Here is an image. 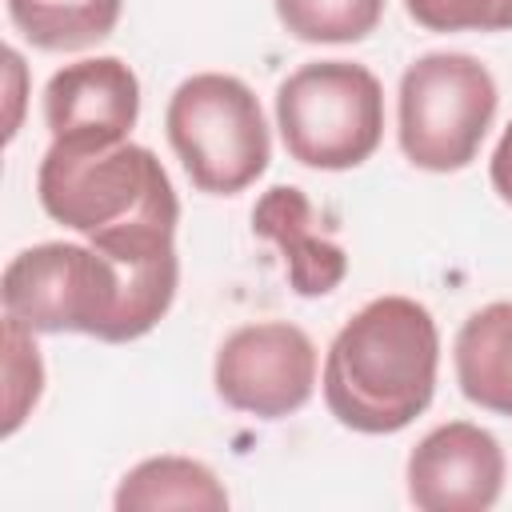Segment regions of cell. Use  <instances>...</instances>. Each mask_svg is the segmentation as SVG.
<instances>
[{
	"mask_svg": "<svg viewBox=\"0 0 512 512\" xmlns=\"http://www.w3.org/2000/svg\"><path fill=\"white\" fill-rule=\"evenodd\" d=\"M276 128L292 160L320 172L364 164L384 136V88L352 60H316L276 88Z\"/></svg>",
	"mask_w": 512,
	"mask_h": 512,
	"instance_id": "obj_5",
	"label": "cell"
},
{
	"mask_svg": "<svg viewBox=\"0 0 512 512\" xmlns=\"http://www.w3.org/2000/svg\"><path fill=\"white\" fill-rule=\"evenodd\" d=\"M140 116V80L120 56L60 68L44 88V124L60 144H120Z\"/></svg>",
	"mask_w": 512,
	"mask_h": 512,
	"instance_id": "obj_9",
	"label": "cell"
},
{
	"mask_svg": "<svg viewBox=\"0 0 512 512\" xmlns=\"http://www.w3.org/2000/svg\"><path fill=\"white\" fill-rule=\"evenodd\" d=\"M408 16L428 32H504L512 0H404Z\"/></svg>",
	"mask_w": 512,
	"mask_h": 512,
	"instance_id": "obj_16",
	"label": "cell"
},
{
	"mask_svg": "<svg viewBox=\"0 0 512 512\" xmlns=\"http://www.w3.org/2000/svg\"><path fill=\"white\" fill-rule=\"evenodd\" d=\"M4 436H12L44 388V364L32 332L4 316Z\"/></svg>",
	"mask_w": 512,
	"mask_h": 512,
	"instance_id": "obj_15",
	"label": "cell"
},
{
	"mask_svg": "<svg viewBox=\"0 0 512 512\" xmlns=\"http://www.w3.org/2000/svg\"><path fill=\"white\" fill-rule=\"evenodd\" d=\"M180 260L124 264L92 244H36L8 260L0 276L4 316L28 332H84L124 344L152 332L176 300Z\"/></svg>",
	"mask_w": 512,
	"mask_h": 512,
	"instance_id": "obj_1",
	"label": "cell"
},
{
	"mask_svg": "<svg viewBox=\"0 0 512 512\" xmlns=\"http://www.w3.org/2000/svg\"><path fill=\"white\" fill-rule=\"evenodd\" d=\"M36 196L56 224L80 232L112 260L140 264L176 252L180 200L144 144L88 148L52 140L36 172Z\"/></svg>",
	"mask_w": 512,
	"mask_h": 512,
	"instance_id": "obj_2",
	"label": "cell"
},
{
	"mask_svg": "<svg viewBox=\"0 0 512 512\" xmlns=\"http://www.w3.org/2000/svg\"><path fill=\"white\" fill-rule=\"evenodd\" d=\"M440 332L412 296L368 300L328 344L324 404L364 436L408 428L436 392Z\"/></svg>",
	"mask_w": 512,
	"mask_h": 512,
	"instance_id": "obj_3",
	"label": "cell"
},
{
	"mask_svg": "<svg viewBox=\"0 0 512 512\" xmlns=\"http://www.w3.org/2000/svg\"><path fill=\"white\" fill-rule=\"evenodd\" d=\"M252 232L280 248L296 296H328L348 276V252L320 236L308 196L292 184H276L256 200Z\"/></svg>",
	"mask_w": 512,
	"mask_h": 512,
	"instance_id": "obj_10",
	"label": "cell"
},
{
	"mask_svg": "<svg viewBox=\"0 0 512 512\" xmlns=\"http://www.w3.org/2000/svg\"><path fill=\"white\" fill-rule=\"evenodd\" d=\"M216 392L228 408L280 420L308 404L316 388V348L288 320L244 324L216 348Z\"/></svg>",
	"mask_w": 512,
	"mask_h": 512,
	"instance_id": "obj_7",
	"label": "cell"
},
{
	"mask_svg": "<svg viewBox=\"0 0 512 512\" xmlns=\"http://www.w3.org/2000/svg\"><path fill=\"white\" fill-rule=\"evenodd\" d=\"M496 80L468 52H428L400 76L396 132L404 156L424 172L468 168L496 116Z\"/></svg>",
	"mask_w": 512,
	"mask_h": 512,
	"instance_id": "obj_6",
	"label": "cell"
},
{
	"mask_svg": "<svg viewBox=\"0 0 512 512\" xmlns=\"http://www.w3.org/2000/svg\"><path fill=\"white\" fill-rule=\"evenodd\" d=\"M164 128L192 188L208 196L244 192L272 160V136L260 100L228 72L188 76L168 100Z\"/></svg>",
	"mask_w": 512,
	"mask_h": 512,
	"instance_id": "obj_4",
	"label": "cell"
},
{
	"mask_svg": "<svg viewBox=\"0 0 512 512\" xmlns=\"http://www.w3.org/2000/svg\"><path fill=\"white\" fill-rule=\"evenodd\" d=\"M112 504L120 512H156V508H192V512H224L228 492L216 472L188 456H152L124 472Z\"/></svg>",
	"mask_w": 512,
	"mask_h": 512,
	"instance_id": "obj_12",
	"label": "cell"
},
{
	"mask_svg": "<svg viewBox=\"0 0 512 512\" xmlns=\"http://www.w3.org/2000/svg\"><path fill=\"white\" fill-rule=\"evenodd\" d=\"M124 0H8V16L16 32L44 52H80L100 44L116 20Z\"/></svg>",
	"mask_w": 512,
	"mask_h": 512,
	"instance_id": "obj_13",
	"label": "cell"
},
{
	"mask_svg": "<svg viewBox=\"0 0 512 512\" xmlns=\"http://www.w3.org/2000/svg\"><path fill=\"white\" fill-rule=\"evenodd\" d=\"M276 16L304 44H352L376 32L384 0H276Z\"/></svg>",
	"mask_w": 512,
	"mask_h": 512,
	"instance_id": "obj_14",
	"label": "cell"
},
{
	"mask_svg": "<svg viewBox=\"0 0 512 512\" xmlns=\"http://www.w3.org/2000/svg\"><path fill=\"white\" fill-rule=\"evenodd\" d=\"M500 440L468 420L432 428L408 456V500L420 512H484L504 492Z\"/></svg>",
	"mask_w": 512,
	"mask_h": 512,
	"instance_id": "obj_8",
	"label": "cell"
},
{
	"mask_svg": "<svg viewBox=\"0 0 512 512\" xmlns=\"http://www.w3.org/2000/svg\"><path fill=\"white\" fill-rule=\"evenodd\" d=\"M452 360L460 392L476 408L512 420V300L476 308L456 332Z\"/></svg>",
	"mask_w": 512,
	"mask_h": 512,
	"instance_id": "obj_11",
	"label": "cell"
},
{
	"mask_svg": "<svg viewBox=\"0 0 512 512\" xmlns=\"http://www.w3.org/2000/svg\"><path fill=\"white\" fill-rule=\"evenodd\" d=\"M488 172H492V188L500 192V200L512 204V124L504 128V136H500V144L492 152Z\"/></svg>",
	"mask_w": 512,
	"mask_h": 512,
	"instance_id": "obj_17",
	"label": "cell"
}]
</instances>
